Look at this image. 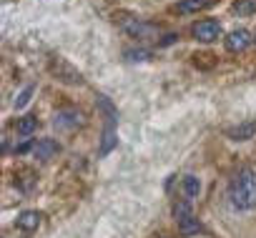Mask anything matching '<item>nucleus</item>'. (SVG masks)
Masks as SVG:
<instances>
[{
	"instance_id": "17",
	"label": "nucleus",
	"mask_w": 256,
	"mask_h": 238,
	"mask_svg": "<svg viewBox=\"0 0 256 238\" xmlns=\"http://www.w3.org/2000/svg\"><path fill=\"white\" fill-rule=\"evenodd\" d=\"M234 10L238 15H251V13H256V0H236Z\"/></svg>"
},
{
	"instance_id": "3",
	"label": "nucleus",
	"mask_w": 256,
	"mask_h": 238,
	"mask_svg": "<svg viewBox=\"0 0 256 238\" xmlns=\"http://www.w3.org/2000/svg\"><path fill=\"white\" fill-rule=\"evenodd\" d=\"M131 38H138V40H151V38H156L158 40V25H154V23H146V20H138V18H134V20H128V23H123L120 25Z\"/></svg>"
},
{
	"instance_id": "11",
	"label": "nucleus",
	"mask_w": 256,
	"mask_h": 238,
	"mask_svg": "<svg viewBox=\"0 0 256 238\" xmlns=\"http://www.w3.org/2000/svg\"><path fill=\"white\" fill-rule=\"evenodd\" d=\"M216 0H181V3L176 5V13L178 15H188V13H198L208 5H214Z\"/></svg>"
},
{
	"instance_id": "9",
	"label": "nucleus",
	"mask_w": 256,
	"mask_h": 238,
	"mask_svg": "<svg viewBox=\"0 0 256 238\" xmlns=\"http://www.w3.org/2000/svg\"><path fill=\"white\" fill-rule=\"evenodd\" d=\"M254 133H256V123H254V121L238 123V126H234V128L226 131V136H228L231 141H248V138H254Z\"/></svg>"
},
{
	"instance_id": "16",
	"label": "nucleus",
	"mask_w": 256,
	"mask_h": 238,
	"mask_svg": "<svg viewBox=\"0 0 256 238\" xmlns=\"http://www.w3.org/2000/svg\"><path fill=\"white\" fill-rule=\"evenodd\" d=\"M194 65L208 70V68L216 65V55H211V53H196V55H194Z\"/></svg>"
},
{
	"instance_id": "1",
	"label": "nucleus",
	"mask_w": 256,
	"mask_h": 238,
	"mask_svg": "<svg viewBox=\"0 0 256 238\" xmlns=\"http://www.w3.org/2000/svg\"><path fill=\"white\" fill-rule=\"evenodd\" d=\"M228 198L231 206L238 211H251L256 208V173L251 168H241L231 183H228Z\"/></svg>"
},
{
	"instance_id": "14",
	"label": "nucleus",
	"mask_w": 256,
	"mask_h": 238,
	"mask_svg": "<svg viewBox=\"0 0 256 238\" xmlns=\"http://www.w3.org/2000/svg\"><path fill=\"white\" fill-rule=\"evenodd\" d=\"M123 58H126L128 63H144V60L151 58V53L144 50V48H128V50L123 53Z\"/></svg>"
},
{
	"instance_id": "5",
	"label": "nucleus",
	"mask_w": 256,
	"mask_h": 238,
	"mask_svg": "<svg viewBox=\"0 0 256 238\" xmlns=\"http://www.w3.org/2000/svg\"><path fill=\"white\" fill-rule=\"evenodd\" d=\"M50 70L58 75V80H63V83H70V85H80L83 83V75L73 68V65H68L63 58H50Z\"/></svg>"
},
{
	"instance_id": "15",
	"label": "nucleus",
	"mask_w": 256,
	"mask_h": 238,
	"mask_svg": "<svg viewBox=\"0 0 256 238\" xmlns=\"http://www.w3.org/2000/svg\"><path fill=\"white\" fill-rule=\"evenodd\" d=\"M184 191H186L188 198H198V193H201L198 178H196V176H186V178H184Z\"/></svg>"
},
{
	"instance_id": "12",
	"label": "nucleus",
	"mask_w": 256,
	"mask_h": 238,
	"mask_svg": "<svg viewBox=\"0 0 256 238\" xmlns=\"http://www.w3.org/2000/svg\"><path fill=\"white\" fill-rule=\"evenodd\" d=\"M36 128H38V118L36 115H23V118H18V123H16V131L20 136H30V133H36Z\"/></svg>"
},
{
	"instance_id": "4",
	"label": "nucleus",
	"mask_w": 256,
	"mask_h": 238,
	"mask_svg": "<svg viewBox=\"0 0 256 238\" xmlns=\"http://www.w3.org/2000/svg\"><path fill=\"white\" fill-rule=\"evenodd\" d=\"M191 33H194V38L201 40V43H214V40L221 38V25H218V20H214V18H204V20L194 23Z\"/></svg>"
},
{
	"instance_id": "6",
	"label": "nucleus",
	"mask_w": 256,
	"mask_h": 238,
	"mask_svg": "<svg viewBox=\"0 0 256 238\" xmlns=\"http://www.w3.org/2000/svg\"><path fill=\"white\" fill-rule=\"evenodd\" d=\"M248 45H251V33H248L246 28L231 30V33L226 35V50H228V53H244Z\"/></svg>"
},
{
	"instance_id": "13",
	"label": "nucleus",
	"mask_w": 256,
	"mask_h": 238,
	"mask_svg": "<svg viewBox=\"0 0 256 238\" xmlns=\"http://www.w3.org/2000/svg\"><path fill=\"white\" fill-rule=\"evenodd\" d=\"M174 216H176V223H178V226H181V223H186L188 218H194L191 203H188V201H178V203L174 206Z\"/></svg>"
},
{
	"instance_id": "18",
	"label": "nucleus",
	"mask_w": 256,
	"mask_h": 238,
	"mask_svg": "<svg viewBox=\"0 0 256 238\" xmlns=\"http://www.w3.org/2000/svg\"><path fill=\"white\" fill-rule=\"evenodd\" d=\"M178 231H181L184 236H194V233H198V231H201V223H198V218L194 216V218H188L186 223H181V226H178Z\"/></svg>"
},
{
	"instance_id": "21",
	"label": "nucleus",
	"mask_w": 256,
	"mask_h": 238,
	"mask_svg": "<svg viewBox=\"0 0 256 238\" xmlns=\"http://www.w3.org/2000/svg\"><path fill=\"white\" fill-rule=\"evenodd\" d=\"M36 148V143H30V141H23L20 146H16V156H26L28 151H33Z\"/></svg>"
},
{
	"instance_id": "10",
	"label": "nucleus",
	"mask_w": 256,
	"mask_h": 238,
	"mask_svg": "<svg viewBox=\"0 0 256 238\" xmlns=\"http://www.w3.org/2000/svg\"><path fill=\"white\" fill-rule=\"evenodd\" d=\"M118 146V138H116V126L106 123V131H103V138H100V146H98V156H108L113 148Z\"/></svg>"
},
{
	"instance_id": "19",
	"label": "nucleus",
	"mask_w": 256,
	"mask_h": 238,
	"mask_svg": "<svg viewBox=\"0 0 256 238\" xmlns=\"http://www.w3.org/2000/svg\"><path fill=\"white\" fill-rule=\"evenodd\" d=\"M30 95H33V88H26L18 98H16V110H20V108H26L28 103H30Z\"/></svg>"
},
{
	"instance_id": "8",
	"label": "nucleus",
	"mask_w": 256,
	"mask_h": 238,
	"mask_svg": "<svg viewBox=\"0 0 256 238\" xmlns=\"http://www.w3.org/2000/svg\"><path fill=\"white\" fill-rule=\"evenodd\" d=\"M40 213L38 211H23L18 218H16V226L23 231V233H33V231H38V226H40Z\"/></svg>"
},
{
	"instance_id": "2",
	"label": "nucleus",
	"mask_w": 256,
	"mask_h": 238,
	"mask_svg": "<svg viewBox=\"0 0 256 238\" xmlns=\"http://www.w3.org/2000/svg\"><path fill=\"white\" fill-rule=\"evenodd\" d=\"M53 126L58 131H76V128H83L86 126V118L76 108H63V110H58L53 115Z\"/></svg>"
},
{
	"instance_id": "20",
	"label": "nucleus",
	"mask_w": 256,
	"mask_h": 238,
	"mask_svg": "<svg viewBox=\"0 0 256 238\" xmlns=\"http://www.w3.org/2000/svg\"><path fill=\"white\" fill-rule=\"evenodd\" d=\"M176 40H178V33H166V35L158 40V45H161V48H166V45H174Z\"/></svg>"
},
{
	"instance_id": "7",
	"label": "nucleus",
	"mask_w": 256,
	"mask_h": 238,
	"mask_svg": "<svg viewBox=\"0 0 256 238\" xmlns=\"http://www.w3.org/2000/svg\"><path fill=\"white\" fill-rule=\"evenodd\" d=\"M58 153H60V146H58L56 138H40V141L36 143V148H33V156H36L38 161H48V158H53V156H58Z\"/></svg>"
}]
</instances>
